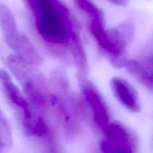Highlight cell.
<instances>
[{
  "instance_id": "1",
  "label": "cell",
  "mask_w": 153,
  "mask_h": 153,
  "mask_svg": "<svg viewBox=\"0 0 153 153\" xmlns=\"http://www.w3.org/2000/svg\"><path fill=\"white\" fill-rule=\"evenodd\" d=\"M42 38L54 46L68 45L75 29L67 8L60 0H25Z\"/></svg>"
},
{
  "instance_id": "2",
  "label": "cell",
  "mask_w": 153,
  "mask_h": 153,
  "mask_svg": "<svg viewBox=\"0 0 153 153\" xmlns=\"http://www.w3.org/2000/svg\"><path fill=\"white\" fill-rule=\"evenodd\" d=\"M0 82L8 100L17 111L25 131H26L35 123L40 116L34 112L28 99L15 85L10 74L3 69H0Z\"/></svg>"
},
{
  "instance_id": "3",
  "label": "cell",
  "mask_w": 153,
  "mask_h": 153,
  "mask_svg": "<svg viewBox=\"0 0 153 153\" xmlns=\"http://www.w3.org/2000/svg\"><path fill=\"white\" fill-rule=\"evenodd\" d=\"M125 68L143 86L153 90V40L143 49L138 58L128 60Z\"/></svg>"
},
{
  "instance_id": "4",
  "label": "cell",
  "mask_w": 153,
  "mask_h": 153,
  "mask_svg": "<svg viewBox=\"0 0 153 153\" xmlns=\"http://www.w3.org/2000/svg\"><path fill=\"white\" fill-rule=\"evenodd\" d=\"M82 84L84 96L92 110L94 120L103 133H105L111 123L105 102L98 89L91 82L85 80Z\"/></svg>"
},
{
  "instance_id": "5",
  "label": "cell",
  "mask_w": 153,
  "mask_h": 153,
  "mask_svg": "<svg viewBox=\"0 0 153 153\" xmlns=\"http://www.w3.org/2000/svg\"><path fill=\"white\" fill-rule=\"evenodd\" d=\"M111 87L118 101L128 110L137 112L140 110V102L135 88L126 80L122 77H113Z\"/></svg>"
},
{
  "instance_id": "6",
  "label": "cell",
  "mask_w": 153,
  "mask_h": 153,
  "mask_svg": "<svg viewBox=\"0 0 153 153\" xmlns=\"http://www.w3.org/2000/svg\"><path fill=\"white\" fill-rule=\"evenodd\" d=\"M104 134L105 135V140L112 146L137 150V142L135 135L120 122H111Z\"/></svg>"
},
{
  "instance_id": "7",
  "label": "cell",
  "mask_w": 153,
  "mask_h": 153,
  "mask_svg": "<svg viewBox=\"0 0 153 153\" xmlns=\"http://www.w3.org/2000/svg\"><path fill=\"white\" fill-rule=\"evenodd\" d=\"M68 46L77 68L79 79L82 83L86 80L88 74V61L80 37L76 31L72 34Z\"/></svg>"
},
{
  "instance_id": "8",
  "label": "cell",
  "mask_w": 153,
  "mask_h": 153,
  "mask_svg": "<svg viewBox=\"0 0 153 153\" xmlns=\"http://www.w3.org/2000/svg\"><path fill=\"white\" fill-rule=\"evenodd\" d=\"M0 29L6 43L19 32L11 10L2 3H0Z\"/></svg>"
},
{
  "instance_id": "9",
  "label": "cell",
  "mask_w": 153,
  "mask_h": 153,
  "mask_svg": "<svg viewBox=\"0 0 153 153\" xmlns=\"http://www.w3.org/2000/svg\"><path fill=\"white\" fill-rule=\"evenodd\" d=\"M13 143L11 129L7 118L0 110V153H6Z\"/></svg>"
},
{
  "instance_id": "10",
  "label": "cell",
  "mask_w": 153,
  "mask_h": 153,
  "mask_svg": "<svg viewBox=\"0 0 153 153\" xmlns=\"http://www.w3.org/2000/svg\"><path fill=\"white\" fill-rule=\"evenodd\" d=\"M78 8L89 17L91 22L104 21L102 10L91 0H73Z\"/></svg>"
},
{
  "instance_id": "11",
  "label": "cell",
  "mask_w": 153,
  "mask_h": 153,
  "mask_svg": "<svg viewBox=\"0 0 153 153\" xmlns=\"http://www.w3.org/2000/svg\"><path fill=\"white\" fill-rule=\"evenodd\" d=\"M107 1L117 6H126L128 2V0H107Z\"/></svg>"
}]
</instances>
